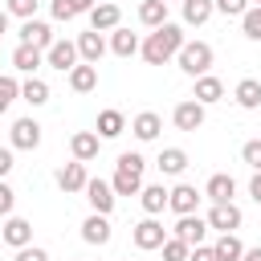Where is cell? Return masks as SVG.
Returning <instances> with one entry per match:
<instances>
[{
  "mask_svg": "<svg viewBox=\"0 0 261 261\" xmlns=\"http://www.w3.org/2000/svg\"><path fill=\"white\" fill-rule=\"evenodd\" d=\"M179 45H184V29L171 24V20H163V24L139 45V53H143L147 65H163V61H171V57L179 53Z\"/></svg>",
  "mask_w": 261,
  "mask_h": 261,
  "instance_id": "obj_1",
  "label": "cell"
},
{
  "mask_svg": "<svg viewBox=\"0 0 261 261\" xmlns=\"http://www.w3.org/2000/svg\"><path fill=\"white\" fill-rule=\"evenodd\" d=\"M143 167H147V159H143L139 151H122V155H118V167H114V179H110L114 196H139V188H143Z\"/></svg>",
  "mask_w": 261,
  "mask_h": 261,
  "instance_id": "obj_2",
  "label": "cell"
},
{
  "mask_svg": "<svg viewBox=\"0 0 261 261\" xmlns=\"http://www.w3.org/2000/svg\"><path fill=\"white\" fill-rule=\"evenodd\" d=\"M175 61H179V69L188 77H200V73L212 69V45L208 41H184L179 53H175Z\"/></svg>",
  "mask_w": 261,
  "mask_h": 261,
  "instance_id": "obj_3",
  "label": "cell"
},
{
  "mask_svg": "<svg viewBox=\"0 0 261 261\" xmlns=\"http://www.w3.org/2000/svg\"><path fill=\"white\" fill-rule=\"evenodd\" d=\"M130 241H135V249H143V253H151V249H159L163 241H167V228L155 220V216H143L135 228H130Z\"/></svg>",
  "mask_w": 261,
  "mask_h": 261,
  "instance_id": "obj_4",
  "label": "cell"
},
{
  "mask_svg": "<svg viewBox=\"0 0 261 261\" xmlns=\"http://www.w3.org/2000/svg\"><path fill=\"white\" fill-rule=\"evenodd\" d=\"M204 220H208V228H216V232H237L245 216H241V208H237L232 200H224V204H212Z\"/></svg>",
  "mask_w": 261,
  "mask_h": 261,
  "instance_id": "obj_5",
  "label": "cell"
},
{
  "mask_svg": "<svg viewBox=\"0 0 261 261\" xmlns=\"http://www.w3.org/2000/svg\"><path fill=\"white\" fill-rule=\"evenodd\" d=\"M8 139H12L16 151H37V147H41V122H37V118H16Z\"/></svg>",
  "mask_w": 261,
  "mask_h": 261,
  "instance_id": "obj_6",
  "label": "cell"
},
{
  "mask_svg": "<svg viewBox=\"0 0 261 261\" xmlns=\"http://www.w3.org/2000/svg\"><path fill=\"white\" fill-rule=\"evenodd\" d=\"M86 200H90V208L94 212H102V216H110V208H114V188H110V179H86Z\"/></svg>",
  "mask_w": 261,
  "mask_h": 261,
  "instance_id": "obj_7",
  "label": "cell"
},
{
  "mask_svg": "<svg viewBox=\"0 0 261 261\" xmlns=\"http://www.w3.org/2000/svg\"><path fill=\"white\" fill-rule=\"evenodd\" d=\"M90 29H98V33H110V29H118V20H122V8L114 4V0H98L90 12Z\"/></svg>",
  "mask_w": 261,
  "mask_h": 261,
  "instance_id": "obj_8",
  "label": "cell"
},
{
  "mask_svg": "<svg viewBox=\"0 0 261 261\" xmlns=\"http://www.w3.org/2000/svg\"><path fill=\"white\" fill-rule=\"evenodd\" d=\"M200 200H204V196H200L192 184H175V188L167 192V208H171L175 216H188V212H196V208H200Z\"/></svg>",
  "mask_w": 261,
  "mask_h": 261,
  "instance_id": "obj_9",
  "label": "cell"
},
{
  "mask_svg": "<svg viewBox=\"0 0 261 261\" xmlns=\"http://www.w3.org/2000/svg\"><path fill=\"white\" fill-rule=\"evenodd\" d=\"M184 245H204V237H208V220L204 216H196V212H188V216H179L175 220V228H171Z\"/></svg>",
  "mask_w": 261,
  "mask_h": 261,
  "instance_id": "obj_10",
  "label": "cell"
},
{
  "mask_svg": "<svg viewBox=\"0 0 261 261\" xmlns=\"http://www.w3.org/2000/svg\"><path fill=\"white\" fill-rule=\"evenodd\" d=\"M45 61H49L53 69L69 73V69L77 65V45H73V41H53V45L45 49Z\"/></svg>",
  "mask_w": 261,
  "mask_h": 261,
  "instance_id": "obj_11",
  "label": "cell"
},
{
  "mask_svg": "<svg viewBox=\"0 0 261 261\" xmlns=\"http://www.w3.org/2000/svg\"><path fill=\"white\" fill-rule=\"evenodd\" d=\"M171 122H175L179 130H200V126H204V106H200L196 98H188V102H179V106L171 110Z\"/></svg>",
  "mask_w": 261,
  "mask_h": 261,
  "instance_id": "obj_12",
  "label": "cell"
},
{
  "mask_svg": "<svg viewBox=\"0 0 261 261\" xmlns=\"http://www.w3.org/2000/svg\"><path fill=\"white\" fill-rule=\"evenodd\" d=\"M0 241H4V245H12V249H20V245H29V241H33V224H29L24 216H4Z\"/></svg>",
  "mask_w": 261,
  "mask_h": 261,
  "instance_id": "obj_13",
  "label": "cell"
},
{
  "mask_svg": "<svg viewBox=\"0 0 261 261\" xmlns=\"http://www.w3.org/2000/svg\"><path fill=\"white\" fill-rule=\"evenodd\" d=\"M20 41H24V45H37V49L45 53V49L53 45V29H49L45 20H37V16H29V20L20 24Z\"/></svg>",
  "mask_w": 261,
  "mask_h": 261,
  "instance_id": "obj_14",
  "label": "cell"
},
{
  "mask_svg": "<svg viewBox=\"0 0 261 261\" xmlns=\"http://www.w3.org/2000/svg\"><path fill=\"white\" fill-rule=\"evenodd\" d=\"M159 130H163V118H159L155 110H143V114H135V118H130V135H135L139 143L159 139Z\"/></svg>",
  "mask_w": 261,
  "mask_h": 261,
  "instance_id": "obj_15",
  "label": "cell"
},
{
  "mask_svg": "<svg viewBox=\"0 0 261 261\" xmlns=\"http://www.w3.org/2000/svg\"><path fill=\"white\" fill-rule=\"evenodd\" d=\"M73 45H77V57H82V61H90V65H98V61H102V53H106V41H102V33H98V29L82 33Z\"/></svg>",
  "mask_w": 261,
  "mask_h": 261,
  "instance_id": "obj_16",
  "label": "cell"
},
{
  "mask_svg": "<svg viewBox=\"0 0 261 261\" xmlns=\"http://www.w3.org/2000/svg\"><path fill=\"white\" fill-rule=\"evenodd\" d=\"M192 98H196L200 106H212V102H220V98H224V82H220V77H212V73H200V77H196Z\"/></svg>",
  "mask_w": 261,
  "mask_h": 261,
  "instance_id": "obj_17",
  "label": "cell"
},
{
  "mask_svg": "<svg viewBox=\"0 0 261 261\" xmlns=\"http://www.w3.org/2000/svg\"><path fill=\"white\" fill-rule=\"evenodd\" d=\"M98 147H102V139H98V130H77V135L69 139V151H73V159H82V163H90V159H98Z\"/></svg>",
  "mask_w": 261,
  "mask_h": 261,
  "instance_id": "obj_18",
  "label": "cell"
},
{
  "mask_svg": "<svg viewBox=\"0 0 261 261\" xmlns=\"http://www.w3.org/2000/svg\"><path fill=\"white\" fill-rule=\"evenodd\" d=\"M82 241H86V245H106V241H110V220H106L102 212H90V216L82 220Z\"/></svg>",
  "mask_w": 261,
  "mask_h": 261,
  "instance_id": "obj_19",
  "label": "cell"
},
{
  "mask_svg": "<svg viewBox=\"0 0 261 261\" xmlns=\"http://www.w3.org/2000/svg\"><path fill=\"white\" fill-rule=\"evenodd\" d=\"M86 179H90V175H86V163H82V159H73V163H65V167L57 171V188H61V192H82Z\"/></svg>",
  "mask_w": 261,
  "mask_h": 261,
  "instance_id": "obj_20",
  "label": "cell"
},
{
  "mask_svg": "<svg viewBox=\"0 0 261 261\" xmlns=\"http://www.w3.org/2000/svg\"><path fill=\"white\" fill-rule=\"evenodd\" d=\"M139 204H143L147 216H159V212L167 208V188H163V184H143V188H139Z\"/></svg>",
  "mask_w": 261,
  "mask_h": 261,
  "instance_id": "obj_21",
  "label": "cell"
},
{
  "mask_svg": "<svg viewBox=\"0 0 261 261\" xmlns=\"http://www.w3.org/2000/svg\"><path fill=\"white\" fill-rule=\"evenodd\" d=\"M94 86H98V65L82 61V65L69 69V90H73V94H90Z\"/></svg>",
  "mask_w": 261,
  "mask_h": 261,
  "instance_id": "obj_22",
  "label": "cell"
},
{
  "mask_svg": "<svg viewBox=\"0 0 261 261\" xmlns=\"http://www.w3.org/2000/svg\"><path fill=\"white\" fill-rule=\"evenodd\" d=\"M41 61H45V53H41L37 45H24V41H20V45L12 49V69H20V73H33Z\"/></svg>",
  "mask_w": 261,
  "mask_h": 261,
  "instance_id": "obj_23",
  "label": "cell"
},
{
  "mask_svg": "<svg viewBox=\"0 0 261 261\" xmlns=\"http://www.w3.org/2000/svg\"><path fill=\"white\" fill-rule=\"evenodd\" d=\"M232 192H237V179H232V175H224V171H216V175L208 179V188H204V196H208L212 204H224V200H232Z\"/></svg>",
  "mask_w": 261,
  "mask_h": 261,
  "instance_id": "obj_24",
  "label": "cell"
},
{
  "mask_svg": "<svg viewBox=\"0 0 261 261\" xmlns=\"http://www.w3.org/2000/svg\"><path fill=\"white\" fill-rule=\"evenodd\" d=\"M232 98H237V106L257 110V106H261V82H257V77H241L237 90H232Z\"/></svg>",
  "mask_w": 261,
  "mask_h": 261,
  "instance_id": "obj_25",
  "label": "cell"
},
{
  "mask_svg": "<svg viewBox=\"0 0 261 261\" xmlns=\"http://www.w3.org/2000/svg\"><path fill=\"white\" fill-rule=\"evenodd\" d=\"M155 167H159L163 175H179V171L188 167V151H179V147H163L159 159H155Z\"/></svg>",
  "mask_w": 261,
  "mask_h": 261,
  "instance_id": "obj_26",
  "label": "cell"
},
{
  "mask_svg": "<svg viewBox=\"0 0 261 261\" xmlns=\"http://www.w3.org/2000/svg\"><path fill=\"white\" fill-rule=\"evenodd\" d=\"M212 253H216V261H241L245 245H241V237H237V232H220V237H216V245H212Z\"/></svg>",
  "mask_w": 261,
  "mask_h": 261,
  "instance_id": "obj_27",
  "label": "cell"
},
{
  "mask_svg": "<svg viewBox=\"0 0 261 261\" xmlns=\"http://www.w3.org/2000/svg\"><path fill=\"white\" fill-rule=\"evenodd\" d=\"M122 130H126L122 110H102V114H98V139H118Z\"/></svg>",
  "mask_w": 261,
  "mask_h": 261,
  "instance_id": "obj_28",
  "label": "cell"
},
{
  "mask_svg": "<svg viewBox=\"0 0 261 261\" xmlns=\"http://www.w3.org/2000/svg\"><path fill=\"white\" fill-rule=\"evenodd\" d=\"M110 49H114L118 57H135V53H139V37H135L130 29H110Z\"/></svg>",
  "mask_w": 261,
  "mask_h": 261,
  "instance_id": "obj_29",
  "label": "cell"
},
{
  "mask_svg": "<svg viewBox=\"0 0 261 261\" xmlns=\"http://www.w3.org/2000/svg\"><path fill=\"white\" fill-rule=\"evenodd\" d=\"M20 98H24L29 106H45V102H49V82H45V77H33V73H29V82L20 86Z\"/></svg>",
  "mask_w": 261,
  "mask_h": 261,
  "instance_id": "obj_30",
  "label": "cell"
},
{
  "mask_svg": "<svg viewBox=\"0 0 261 261\" xmlns=\"http://www.w3.org/2000/svg\"><path fill=\"white\" fill-rule=\"evenodd\" d=\"M139 20H143L147 29H159V24L167 20V0H143V4H139Z\"/></svg>",
  "mask_w": 261,
  "mask_h": 261,
  "instance_id": "obj_31",
  "label": "cell"
},
{
  "mask_svg": "<svg viewBox=\"0 0 261 261\" xmlns=\"http://www.w3.org/2000/svg\"><path fill=\"white\" fill-rule=\"evenodd\" d=\"M179 4H184V24H204L216 12L212 0H179Z\"/></svg>",
  "mask_w": 261,
  "mask_h": 261,
  "instance_id": "obj_32",
  "label": "cell"
},
{
  "mask_svg": "<svg viewBox=\"0 0 261 261\" xmlns=\"http://www.w3.org/2000/svg\"><path fill=\"white\" fill-rule=\"evenodd\" d=\"M241 29H245V37H249V41H261V4L245 8V16H241Z\"/></svg>",
  "mask_w": 261,
  "mask_h": 261,
  "instance_id": "obj_33",
  "label": "cell"
},
{
  "mask_svg": "<svg viewBox=\"0 0 261 261\" xmlns=\"http://www.w3.org/2000/svg\"><path fill=\"white\" fill-rule=\"evenodd\" d=\"M16 98H20V82H16V77H8V73H0V114H4Z\"/></svg>",
  "mask_w": 261,
  "mask_h": 261,
  "instance_id": "obj_34",
  "label": "cell"
},
{
  "mask_svg": "<svg viewBox=\"0 0 261 261\" xmlns=\"http://www.w3.org/2000/svg\"><path fill=\"white\" fill-rule=\"evenodd\" d=\"M159 249H163V261H188V249H192V245H184L179 237H167Z\"/></svg>",
  "mask_w": 261,
  "mask_h": 261,
  "instance_id": "obj_35",
  "label": "cell"
},
{
  "mask_svg": "<svg viewBox=\"0 0 261 261\" xmlns=\"http://www.w3.org/2000/svg\"><path fill=\"white\" fill-rule=\"evenodd\" d=\"M37 4H41V0H8V4H4V12H8V16L29 20V16H37Z\"/></svg>",
  "mask_w": 261,
  "mask_h": 261,
  "instance_id": "obj_36",
  "label": "cell"
},
{
  "mask_svg": "<svg viewBox=\"0 0 261 261\" xmlns=\"http://www.w3.org/2000/svg\"><path fill=\"white\" fill-rule=\"evenodd\" d=\"M241 159H245L253 171H261V139H249V143L241 147Z\"/></svg>",
  "mask_w": 261,
  "mask_h": 261,
  "instance_id": "obj_37",
  "label": "cell"
},
{
  "mask_svg": "<svg viewBox=\"0 0 261 261\" xmlns=\"http://www.w3.org/2000/svg\"><path fill=\"white\" fill-rule=\"evenodd\" d=\"M216 4V12H224V16H245V8H249V0H212Z\"/></svg>",
  "mask_w": 261,
  "mask_h": 261,
  "instance_id": "obj_38",
  "label": "cell"
},
{
  "mask_svg": "<svg viewBox=\"0 0 261 261\" xmlns=\"http://www.w3.org/2000/svg\"><path fill=\"white\" fill-rule=\"evenodd\" d=\"M16 261H49V253H45L41 245H33V241H29V245H20V249H16Z\"/></svg>",
  "mask_w": 261,
  "mask_h": 261,
  "instance_id": "obj_39",
  "label": "cell"
},
{
  "mask_svg": "<svg viewBox=\"0 0 261 261\" xmlns=\"http://www.w3.org/2000/svg\"><path fill=\"white\" fill-rule=\"evenodd\" d=\"M12 208H16V192L0 179V216H12Z\"/></svg>",
  "mask_w": 261,
  "mask_h": 261,
  "instance_id": "obj_40",
  "label": "cell"
},
{
  "mask_svg": "<svg viewBox=\"0 0 261 261\" xmlns=\"http://www.w3.org/2000/svg\"><path fill=\"white\" fill-rule=\"evenodd\" d=\"M188 261H216V253H212V245H192Z\"/></svg>",
  "mask_w": 261,
  "mask_h": 261,
  "instance_id": "obj_41",
  "label": "cell"
},
{
  "mask_svg": "<svg viewBox=\"0 0 261 261\" xmlns=\"http://www.w3.org/2000/svg\"><path fill=\"white\" fill-rule=\"evenodd\" d=\"M53 20H73V8H69V0H53Z\"/></svg>",
  "mask_w": 261,
  "mask_h": 261,
  "instance_id": "obj_42",
  "label": "cell"
},
{
  "mask_svg": "<svg viewBox=\"0 0 261 261\" xmlns=\"http://www.w3.org/2000/svg\"><path fill=\"white\" fill-rule=\"evenodd\" d=\"M12 171V147H0V179Z\"/></svg>",
  "mask_w": 261,
  "mask_h": 261,
  "instance_id": "obj_43",
  "label": "cell"
},
{
  "mask_svg": "<svg viewBox=\"0 0 261 261\" xmlns=\"http://www.w3.org/2000/svg\"><path fill=\"white\" fill-rule=\"evenodd\" d=\"M98 0H69V8H73V16H82V12H90Z\"/></svg>",
  "mask_w": 261,
  "mask_h": 261,
  "instance_id": "obj_44",
  "label": "cell"
},
{
  "mask_svg": "<svg viewBox=\"0 0 261 261\" xmlns=\"http://www.w3.org/2000/svg\"><path fill=\"white\" fill-rule=\"evenodd\" d=\"M249 196L261 204V171H253V179H249Z\"/></svg>",
  "mask_w": 261,
  "mask_h": 261,
  "instance_id": "obj_45",
  "label": "cell"
},
{
  "mask_svg": "<svg viewBox=\"0 0 261 261\" xmlns=\"http://www.w3.org/2000/svg\"><path fill=\"white\" fill-rule=\"evenodd\" d=\"M241 261H261V245H257V249H245V253H241Z\"/></svg>",
  "mask_w": 261,
  "mask_h": 261,
  "instance_id": "obj_46",
  "label": "cell"
},
{
  "mask_svg": "<svg viewBox=\"0 0 261 261\" xmlns=\"http://www.w3.org/2000/svg\"><path fill=\"white\" fill-rule=\"evenodd\" d=\"M4 33H8V12L0 8V37H4Z\"/></svg>",
  "mask_w": 261,
  "mask_h": 261,
  "instance_id": "obj_47",
  "label": "cell"
},
{
  "mask_svg": "<svg viewBox=\"0 0 261 261\" xmlns=\"http://www.w3.org/2000/svg\"><path fill=\"white\" fill-rule=\"evenodd\" d=\"M0 61H4V53H0Z\"/></svg>",
  "mask_w": 261,
  "mask_h": 261,
  "instance_id": "obj_48",
  "label": "cell"
},
{
  "mask_svg": "<svg viewBox=\"0 0 261 261\" xmlns=\"http://www.w3.org/2000/svg\"><path fill=\"white\" fill-rule=\"evenodd\" d=\"M167 4H175V0H167Z\"/></svg>",
  "mask_w": 261,
  "mask_h": 261,
  "instance_id": "obj_49",
  "label": "cell"
},
{
  "mask_svg": "<svg viewBox=\"0 0 261 261\" xmlns=\"http://www.w3.org/2000/svg\"><path fill=\"white\" fill-rule=\"evenodd\" d=\"M253 4H261V0H253Z\"/></svg>",
  "mask_w": 261,
  "mask_h": 261,
  "instance_id": "obj_50",
  "label": "cell"
},
{
  "mask_svg": "<svg viewBox=\"0 0 261 261\" xmlns=\"http://www.w3.org/2000/svg\"><path fill=\"white\" fill-rule=\"evenodd\" d=\"M0 245H4V241H0Z\"/></svg>",
  "mask_w": 261,
  "mask_h": 261,
  "instance_id": "obj_51",
  "label": "cell"
}]
</instances>
